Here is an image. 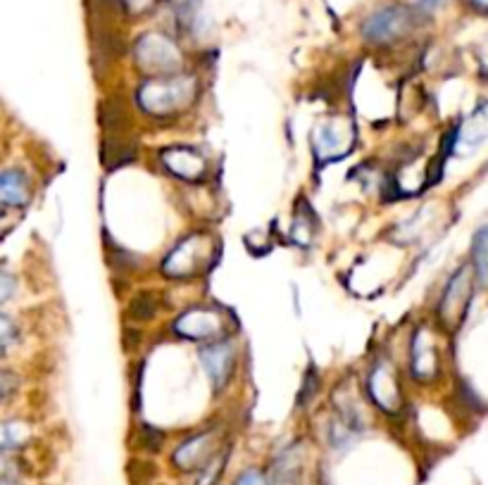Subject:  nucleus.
<instances>
[{
	"label": "nucleus",
	"instance_id": "nucleus-1",
	"mask_svg": "<svg viewBox=\"0 0 488 485\" xmlns=\"http://www.w3.org/2000/svg\"><path fill=\"white\" fill-rule=\"evenodd\" d=\"M139 105L150 117H174L188 109L198 98V81L191 74L150 77L139 89Z\"/></svg>",
	"mask_w": 488,
	"mask_h": 485
},
{
	"label": "nucleus",
	"instance_id": "nucleus-2",
	"mask_svg": "<svg viewBox=\"0 0 488 485\" xmlns=\"http://www.w3.org/2000/svg\"><path fill=\"white\" fill-rule=\"evenodd\" d=\"M215 252H217V242L207 233H191L177 242V248L165 257L162 271L169 279H193L213 264Z\"/></svg>",
	"mask_w": 488,
	"mask_h": 485
},
{
	"label": "nucleus",
	"instance_id": "nucleus-3",
	"mask_svg": "<svg viewBox=\"0 0 488 485\" xmlns=\"http://www.w3.org/2000/svg\"><path fill=\"white\" fill-rule=\"evenodd\" d=\"M136 64L141 67L148 77H167L179 74L181 55L179 48L160 33H146L139 39L134 48Z\"/></svg>",
	"mask_w": 488,
	"mask_h": 485
},
{
	"label": "nucleus",
	"instance_id": "nucleus-4",
	"mask_svg": "<svg viewBox=\"0 0 488 485\" xmlns=\"http://www.w3.org/2000/svg\"><path fill=\"white\" fill-rule=\"evenodd\" d=\"M358 131H355L353 119L348 117H329L327 121H321L315 127L312 134V146H315V155L320 162H334L346 157L353 147Z\"/></svg>",
	"mask_w": 488,
	"mask_h": 485
},
{
	"label": "nucleus",
	"instance_id": "nucleus-5",
	"mask_svg": "<svg viewBox=\"0 0 488 485\" xmlns=\"http://www.w3.org/2000/svg\"><path fill=\"white\" fill-rule=\"evenodd\" d=\"M412 29H415V13L410 7L388 5L362 22V39L379 45L393 43L405 39Z\"/></svg>",
	"mask_w": 488,
	"mask_h": 485
},
{
	"label": "nucleus",
	"instance_id": "nucleus-6",
	"mask_svg": "<svg viewBox=\"0 0 488 485\" xmlns=\"http://www.w3.org/2000/svg\"><path fill=\"white\" fill-rule=\"evenodd\" d=\"M469 267H460L450 279L448 288H445L444 298L438 302V321L448 328V331H455L463 326V321L467 319L469 307H472V293H474V286H472V279H469Z\"/></svg>",
	"mask_w": 488,
	"mask_h": 485
},
{
	"label": "nucleus",
	"instance_id": "nucleus-7",
	"mask_svg": "<svg viewBox=\"0 0 488 485\" xmlns=\"http://www.w3.org/2000/svg\"><path fill=\"white\" fill-rule=\"evenodd\" d=\"M174 328L188 340L213 343V340L222 338V333H225V314L213 307H193L187 314H181Z\"/></svg>",
	"mask_w": 488,
	"mask_h": 485
},
{
	"label": "nucleus",
	"instance_id": "nucleus-8",
	"mask_svg": "<svg viewBox=\"0 0 488 485\" xmlns=\"http://www.w3.org/2000/svg\"><path fill=\"white\" fill-rule=\"evenodd\" d=\"M369 395L377 403V407L388 412V414H398L400 407H403V388H400L398 371L386 359H381L369 374Z\"/></svg>",
	"mask_w": 488,
	"mask_h": 485
},
{
	"label": "nucleus",
	"instance_id": "nucleus-9",
	"mask_svg": "<svg viewBox=\"0 0 488 485\" xmlns=\"http://www.w3.org/2000/svg\"><path fill=\"white\" fill-rule=\"evenodd\" d=\"M200 364L206 366V371L210 374V381L215 384V390L225 388L229 384V378L234 374V366H236V345L229 338H219L207 343L203 350H200Z\"/></svg>",
	"mask_w": 488,
	"mask_h": 485
},
{
	"label": "nucleus",
	"instance_id": "nucleus-10",
	"mask_svg": "<svg viewBox=\"0 0 488 485\" xmlns=\"http://www.w3.org/2000/svg\"><path fill=\"white\" fill-rule=\"evenodd\" d=\"M160 160L169 174L181 181H203L207 172V160L191 146H169L160 153Z\"/></svg>",
	"mask_w": 488,
	"mask_h": 485
},
{
	"label": "nucleus",
	"instance_id": "nucleus-11",
	"mask_svg": "<svg viewBox=\"0 0 488 485\" xmlns=\"http://www.w3.org/2000/svg\"><path fill=\"white\" fill-rule=\"evenodd\" d=\"M217 452V433L215 431H203V433L191 435L188 441L181 442L177 447V452H174L172 461L181 471H198Z\"/></svg>",
	"mask_w": 488,
	"mask_h": 485
},
{
	"label": "nucleus",
	"instance_id": "nucleus-12",
	"mask_svg": "<svg viewBox=\"0 0 488 485\" xmlns=\"http://www.w3.org/2000/svg\"><path fill=\"white\" fill-rule=\"evenodd\" d=\"M410 369L419 381H431L438 374V369H441V357H438L436 345L429 338L426 328H419L417 336H415Z\"/></svg>",
	"mask_w": 488,
	"mask_h": 485
},
{
	"label": "nucleus",
	"instance_id": "nucleus-13",
	"mask_svg": "<svg viewBox=\"0 0 488 485\" xmlns=\"http://www.w3.org/2000/svg\"><path fill=\"white\" fill-rule=\"evenodd\" d=\"M32 181L22 169H7L0 174V210L26 207L32 203Z\"/></svg>",
	"mask_w": 488,
	"mask_h": 485
},
{
	"label": "nucleus",
	"instance_id": "nucleus-14",
	"mask_svg": "<svg viewBox=\"0 0 488 485\" xmlns=\"http://www.w3.org/2000/svg\"><path fill=\"white\" fill-rule=\"evenodd\" d=\"M136 160V146L127 141V136H108L103 147V162L108 169H117L124 162Z\"/></svg>",
	"mask_w": 488,
	"mask_h": 485
},
{
	"label": "nucleus",
	"instance_id": "nucleus-15",
	"mask_svg": "<svg viewBox=\"0 0 488 485\" xmlns=\"http://www.w3.org/2000/svg\"><path fill=\"white\" fill-rule=\"evenodd\" d=\"M274 485H301V460H298L296 450H289L276 461Z\"/></svg>",
	"mask_w": 488,
	"mask_h": 485
},
{
	"label": "nucleus",
	"instance_id": "nucleus-16",
	"mask_svg": "<svg viewBox=\"0 0 488 485\" xmlns=\"http://www.w3.org/2000/svg\"><path fill=\"white\" fill-rule=\"evenodd\" d=\"M29 438V428L22 422H0V454L13 452Z\"/></svg>",
	"mask_w": 488,
	"mask_h": 485
},
{
	"label": "nucleus",
	"instance_id": "nucleus-17",
	"mask_svg": "<svg viewBox=\"0 0 488 485\" xmlns=\"http://www.w3.org/2000/svg\"><path fill=\"white\" fill-rule=\"evenodd\" d=\"M472 262H474L476 281L479 286H483L486 283V226L476 231L474 245H472Z\"/></svg>",
	"mask_w": 488,
	"mask_h": 485
},
{
	"label": "nucleus",
	"instance_id": "nucleus-18",
	"mask_svg": "<svg viewBox=\"0 0 488 485\" xmlns=\"http://www.w3.org/2000/svg\"><path fill=\"white\" fill-rule=\"evenodd\" d=\"M158 312V305H155L153 295L150 293H139L129 305V317L134 321H150Z\"/></svg>",
	"mask_w": 488,
	"mask_h": 485
},
{
	"label": "nucleus",
	"instance_id": "nucleus-19",
	"mask_svg": "<svg viewBox=\"0 0 488 485\" xmlns=\"http://www.w3.org/2000/svg\"><path fill=\"white\" fill-rule=\"evenodd\" d=\"M225 464H226V452L215 454L213 460L207 461L203 469H198L200 476H198V480H196V485H215L217 483L219 473L225 471Z\"/></svg>",
	"mask_w": 488,
	"mask_h": 485
},
{
	"label": "nucleus",
	"instance_id": "nucleus-20",
	"mask_svg": "<svg viewBox=\"0 0 488 485\" xmlns=\"http://www.w3.org/2000/svg\"><path fill=\"white\" fill-rule=\"evenodd\" d=\"M14 338H17V326L13 324L10 317H3V314H0V359L5 357L7 345L13 343Z\"/></svg>",
	"mask_w": 488,
	"mask_h": 485
},
{
	"label": "nucleus",
	"instance_id": "nucleus-21",
	"mask_svg": "<svg viewBox=\"0 0 488 485\" xmlns=\"http://www.w3.org/2000/svg\"><path fill=\"white\" fill-rule=\"evenodd\" d=\"M17 376L13 371H0V403H5L17 393Z\"/></svg>",
	"mask_w": 488,
	"mask_h": 485
},
{
	"label": "nucleus",
	"instance_id": "nucleus-22",
	"mask_svg": "<svg viewBox=\"0 0 488 485\" xmlns=\"http://www.w3.org/2000/svg\"><path fill=\"white\" fill-rule=\"evenodd\" d=\"M14 288H17V281H14L13 274H7V271H3L0 269V305L3 302H7L10 298H13Z\"/></svg>",
	"mask_w": 488,
	"mask_h": 485
},
{
	"label": "nucleus",
	"instance_id": "nucleus-23",
	"mask_svg": "<svg viewBox=\"0 0 488 485\" xmlns=\"http://www.w3.org/2000/svg\"><path fill=\"white\" fill-rule=\"evenodd\" d=\"M236 485H270V483H267V479H264L257 469H248V471L238 476Z\"/></svg>",
	"mask_w": 488,
	"mask_h": 485
},
{
	"label": "nucleus",
	"instance_id": "nucleus-24",
	"mask_svg": "<svg viewBox=\"0 0 488 485\" xmlns=\"http://www.w3.org/2000/svg\"><path fill=\"white\" fill-rule=\"evenodd\" d=\"M155 0H122V5L131 13H143V10H150Z\"/></svg>",
	"mask_w": 488,
	"mask_h": 485
},
{
	"label": "nucleus",
	"instance_id": "nucleus-25",
	"mask_svg": "<svg viewBox=\"0 0 488 485\" xmlns=\"http://www.w3.org/2000/svg\"><path fill=\"white\" fill-rule=\"evenodd\" d=\"M174 7H179V10H193V7L198 5V0H169Z\"/></svg>",
	"mask_w": 488,
	"mask_h": 485
},
{
	"label": "nucleus",
	"instance_id": "nucleus-26",
	"mask_svg": "<svg viewBox=\"0 0 488 485\" xmlns=\"http://www.w3.org/2000/svg\"><path fill=\"white\" fill-rule=\"evenodd\" d=\"M445 0H419V5L425 7V10H436V7L444 5Z\"/></svg>",
	"mask_w": 488,
	"mask_h": 485
},
{
	"label": "nucleus",
	"instance_id": "nucleus-27",
	"mask_svg": "<svg viewBox=\"0 0 488 485\" xmlns=\"http://www.w3.org/2000/svg\"><path fill=\"white\" fill-rule=\"evenodd\" d=\"M469 3H472V5H474L476 10H482V13H483V10H486L488 0H469Z\"/></svg>",
	"mask_w": 488,
	"mask_h": 485
},
{
	"label": "nucleus",
	"instance_id": "nucleus-28",
	"mask_svg": "<svg viewBox=\"0 0 488 485\" xmlns=\"http://www.w3.org/2000/svg\"><path fill=\"white\" fill-rule=\"evenodd\" d=\"M0 485H20V483H17V480H13V479H0Z\"/></svg>",
	"mask_w": 488,
	"mask_h": 485
},
{
	"label": "nucleus",
	"instance_id": "nucleus-29",
	"mask_svg": "<svg viewBox=\"0 0 488 485\" xmlns=\"http://www.w3.org/2000/svg\"><path fill=\"white\" fill-rule=\"evenodd\" d=\"M3 219H5V217H3V210H0V223H3ZM3 233H5V231L0 229V236H3Z\"/></svg>",
	"mask_w": 488,
	"mask_h": 485
}]
</instances>
